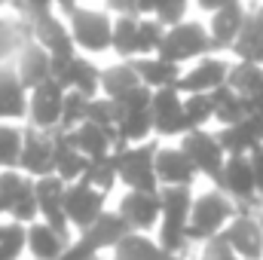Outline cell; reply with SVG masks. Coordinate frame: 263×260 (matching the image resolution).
Listing matches in <instances>:
<instances>
[{"label": "cell", "instance_id": "d6a6232c", "mask_svg": "<svg viewBox=\"0 0 263 260\" xmlns=\"http://www.w3.org/2000/svg\"><path fill=\"white\" fill-rule=\"evenodd\" d=\"M86 120L95 123L98 129H104L114 138V150H117V135H120V120H123V107L114 101V98H104V95H95L89 98V110H86Z\"/></svg>", "mask_w": 263, "mask_h": 260}, {"label": "cell", "instance_id": "30bf717a", "mask_svg": "<svg viewBox=\"0 0 263 260\" xmlns=\"http://www.w3.org/2000/svg\"><path fill=\"white\" fill-rule=\"evenodd\" d=\"M52 153H55V135L34 126H22V153H18V172L25 178H46L52 175Z\"/></svg>", "mask_w": 263, "mask_h": 260}, {"label": "cell", "instance_id": "8992f818", "mask_svg": "<svg viewBox=\"0 0 263 260\" xmlns=\"http://www.w3.org/2000/svg\"><path fill=\"white\" fill-rule=\"evenodd\" d=\"M67 31L73 37L77 52L86 55H101L110 52V34H114V15L107 9H89V6H77L65 15Z\"/></svg>", "mask_w": 263, "mask_h": 260}, {"label": "cell", "instance_id": "5b68a950", "mask_svg": "<svg viewBox=\"0 0 263 260\" xmlns=\"http://www.w3.org/2000/svg\"><path fill=\"white\" fill-rule=\"evenodd\" d=\"M126 233H132V230H129V224L123 220V214L107 208L92 227H86L83 233H77L70 239V245L65 248V254L59 260H92L98 254H104V251H110Z\"/></svg>", "mask_w": 263, "mask_h": 260}, {"label": "cell", "instance_id": "f35d334b", "mask_svg": "<svg viewBox=\"0 0 263 260\" xmlns=\"http://www.w3.org/2000/svg\"><path fill=\"white\" fill-rule=\"evenodd\" d=\"M165 37V25L156 22L153 15H138V34H135V59L141 55H156L159 43Z\"/></svg>", "mask_w": 263, "mask_h": 260}, {"label": "cell", "instance_id": "52a82bcc", "mask_svg": "<svg viewBox=\"0 0 263 260\" xmlns=\"http://www.w3.org/2000/svg\"><path fill=\"white\" fill-rule=\"evenodd\" d=\"M223 242L242 260H263V211H239L223 227Z\"/></svg>", "mask_w": 263, "mask_h": 260}, {"label": "cell", "instance_id": "4316f807", "mask_svg": "<svg viewBox=\"0 0 263 260\" xmlns=\"http://www.w3.org/2000/svg\"><path fill=\"white\" fill-rule=\"evenodd\" d=\"M67 141L86 156V159H101V156H110L114 153V138L104 129H98L95 123H80L73 132H65Z\"/></svg>", "mask_w": 263, "mask_h": 260}, {"label": "cell", "instance_id": "3957f363", "mask_svg": "<svg viewBox=\"0 0 263 260\" xmlns=\"http://www.w3.org/2000/svg\"><path fill=\"white\" fill-rule=\"evenodd\" d=\"M162 141L150 138L141 144H126L114 150L117 162V178L126 190H141V193H159V178H156V147Z\"/></svg>", "mask_w": 263, "mask_h": 260}, {"label": "cell", "instance_id": "ffe728a7", "mask_svg": "<svg viewBox=\"0 0 263 260\" xmlns=\"http://www.w3.org/2000/svg\"><path fill=\"white\" fill-rule=\"evenodd\" d=\"M245 15H248V3L245 0H230L227 6H220L217 12H211V18L205 22V28H208L214 52H223V49L233 46V40L239 37V31L245 25Z\"/></svg>", "mask_w": 263, "mask_h": 260}, {"label": "cell", "instance_id": "7dc6e473", "mask_svg": "<svg viewBox=\"0 0 263 260\" xmlns=\"http://www.w3.org/2000/svg\"><path fill=\"white\" fill-rule=\"evenodd\" d=\"M248 162L254 169V184H257V199H260V211H263V144H257L248 153Z\"/></svg>", "mask_w": 263, "mask_h": 260}, {"label": "cell", "instance_id": "bcb514c9", "mask_svg": "<svg viewBox=\"0 0 263 260\" xmlns=\"http://www.w3.org/2000/svg\"><path fill=\"white\" fill-rule=\"evenodd\" d=\"M12 3V9H15V15H22V18H37V15H43V12H52L55 6H52V0H9Z\"/></svg>", "mask_w": 263, "mask_h": 260}, {"label": "cell", "instance_id": "484cf974", "mask_svg": "<svg viewBox=\"0 0 263 260\" xmlns=\"http://www.w3.org/2000/svg\"><path fill=\"white\" fill-rule=\"evenodd\" d=\"M55 135V153H52V175H59L65 184H73V181H80L83 178V172H86V165H89V159L67 141L65 132H52Z\"/></svg>", "mask_w": 263, "mask_h": 260}, {"label": "cell", "instance_id": "83f0119b", "mask_svg": "<svg viewBox=\"0 0 263 260\" xmlns=\"http://www.w3.org/2000/svg\"><path fill=\"white\" fill-rule=\"evenodd\" d=\"M211 98V107H214V123L217 126H236L248 117V107H245V98L239 92H233L227 83L217 86L214 92H208Z\"/></svg>", "mask_w": 263, "mask_h": 260}, {"label": "cell", "instance_id": "603a6c76", "mask_svg": "<svg viewBox=\"0 0 263 260\" xmlns=\"http://www.w3.org/2000/svg\"><path fill=\"white\" fill-rule=\"evenodd\" d=\"M67 245H70V239L55 233L43 220H34L25 227V251L31 254V260H59Z\"/></svg>", "mask_w": 263, "mask_h": 260}, {"label": "cell", "instance_id": "1f68e13d", "mask_svg": "<svg viewBox=\"0 0 263 260\" xmlns=\"http://www.w3.org/2000/svg\"><path fill=\"white\" fill-rule=\"evenodd\" d=\"M150 138H153V117H150V107H144V110H123L120 135H117V150L126 147V144L150 141Z\"/></svg>", "mask_w": 263, "mask_h": 260}, {"label": "cell", "instance_id": "2e32d148", "mask_svg": "<svg viewBox=\"0 0 263 260\" xmlns=\"http://www.w3.org/2000/svg\"><path fill=\"white\" fill-rule=\"evenodd\" d=\"M52 80H59L67 92H80L86 98L101 95V67L80 52L67 62H52Z\"/></svg>", "mask_w": 263, "mask_h": 260}, {"label": "cell", "instance_id": "7a4b0ae2", "mask_svg": "<svg viewBox=\"0 0 263 260\" xmlns=\"http://www.w3.org/2000/svg\"><path fill=\"white\" fill-rule=\"evenodd\" d=\"M239 214V205L223 190H208L193 199L190 217H187V239L190 245H205L208 239L220 236L223 227Z\"/></svg>", "mask_w": 263, "mask_h": 260}, {"label": "cell", "instance_id": "7bdbcfd3", "mask_svg": "<svg viewBox=\"0 0 263 260\" xmlns=\"http://www.w3.org/2000/svg\"><path fill=\"white\" fill-rule=\"evenodd\" d=\"M86 110H89V98L80 92H65V104H62V120L55 132H73L80 123H86Z\"/></svg>", "mask_w": 263, "mask_h": 260}, {"label": "cell", "instance_id": "f1b7e54d", "mask_svg": "<svg viewBox=\"0 0 263 260\" xmlns=\"http://www.w3.org/2000/svg\"><path fill=\"white\" fill-rule=\"evenodd\" d=\"M135 86H141V80H138L132 62H123V59H120L117 65L101 67V95H104V98L120 101L123 95H129Z\"/></svg>", "mask_w": 263, "mask_h": 260}, {"label": "cell", "instance_id": "b9f144b4", "mask_svg": "<svg viewBox=\"0 0 263 260\" xmlns=\"http://www.w3.org/2000/svg\"><path fill=\"white\" fill-rule=\"evenodd\" d=\"M25 254V224L0 220V260H22Z\"/></svg>", "mask_w": 263, "mask_h": 260}, {"label": "cell", "instance_id": "4dcf8cb0", "mask_svg": "<svg viewBox=\"0 0 263 260\" xmlns=\"http://www.w3.org/2000/svg\"><path fill=\"white\" fill-rule=\"evenodd\" d=\"M31 40V22L15 15V18H3L0 15V65L12 62L15 52Z\"/></svg>", "mask_w": 263, "mask_h": 260}, {"label": "cell", "instance_id": "6da1fadb", "mask_svg": "<svg viewBox=\"0 0 263 260\" xmlns=\"http://www.w3.org/2000/svg\"><path fill=\"white\" fill-rule=\"evenodd\" d=\"M162 199V217H159V245L168 254L187 257L190 251V239H187V217L193 208V187H159Z\"/></svg>", "mask_w": 263, "mask_h": 260}, {"label": "cell", "instance_id": "74e56055", "mask_svg": "<svg viewBox=\"0 0 263 260\" xmlns=\"http://www.w3.org/2000/svg\"><path fill=\"white\" fill-rule=\"evenodd\" d=\"M80 181H86V184H92L95 190H101V193L110 196L114 193V187L120 184L114 153H110V156H101V159H89V165H86V172H83Z\"/></svg>", "mask_w": 263, "mask_h": 260}, {"label": "cell", "instance_id": "4fadbf2b", "mask_svg": "<svg viewBox=\"0 0 263 260\" xmlns=\"http://www.w3.org/2000/svg\"><path fill=\"white\" fill-rule=\"evenodd\" d=\"M31 40L40 43L52 62H67L77 55V46H73V37L67 31V22L52 9V12H43L37 18H31Z\"/></svg>", "mask_w": 263, "mask_h": 260}, {"label": "cell", "instance_id": "cb8c5ba5", "mask_svg": "<svg viewBox=\"0 0 263 260\" xmlns=\"http://www.w3.org/2000/svg\"><path fill=\"white\" fill-rule=\"evenodd\" d=\"M110 260H187L178 254H168L156 239H150L147 233H126L114 248Z\"/></svg>", "mask_w": 263, "mask_h": 260}, {"label": "cell", "instance_id": "277c9868", "mask_svg": "<svg viewBox=\"0 0 263 260\" xmlns=\"http://www.w3.org/2000/svg\"><path fill=\"white\" fill-rule=\"evenodd\" d=\"M156 55L165 59V62H175V65H181V67L193 65V62L205 59V55H214V46H211L205 22L184 18L181 25L165 28V37H162Z\"/></svg>", "mask_w": 263, "mask_h": 260}, {"label": "cell", "instance_id": "f5cc1de1", "mask_svg": "<svg viewBox=\"0 0 263 260\" xmlns=\"http://www.w3.org/2000/svg\"><path fill=\"white\" fill-rule=\"evenodd\" d=\"M156 6H159V0H138V15H153Z\"/></svg>", "mask_w": 263, "mask_h": 260}, {"label": "cell", "instance_id": "44dd1931", "mask_svg": "<svg viewBox=\"0 0 263 260\" xmlns=\"http://www.w3.org/2000/svg\"><path fill=\"white\" fill-rule=\"evenodd\" d=\"M28 117V89L22 86L12 62L0 65V123H25Z\"/></svg>", "mask_w": 263, "mask_h": 260}, {"label": "cell", "instance_id": "d4e9b609", "mask_svg": "<svg viewBox=\"0 0 263 260\" xmlns=\"http://www.w3.org/2000/svg\"><path fill=\"white\" fill-rule=\"evenodd\" d=\"M138 80L147 86V89H168V86H178V77L184 67L175 65V62H165L159 55H141V59H129Z\"/></svg>", "mask_w": 263, "mask_h": 260}, {"label": "cell", "instance_id": "e0dca14e", "mask_svg": "<svg viewBox=\"0 0 263 260\" xmlns=\"http://www.w3.org/2000/svg\"><path fill=\"white\" fill-rule=\"evenodd\" d=\"M117 211L123 214V220L129 224L132 233H150L159 227L162 217V199L159 193H141V190H126L120 196Z\"/></svg>", "mask_w": 263, "mask_h": 260}, {"label": "cell", "instance_id": "9a60e30c", "mask_svg": "<svg viewBox=\"0 0 263 260\" xmlns=\"http://www.w3.org/2000/svg\"><path fill=\"white\" fill-rule=\"evenodd\" d=\"M65 181L59 175H46V178H37L34 181V193H37V214L43 224H49L55 233H62L65 239L70 236V224L65 217Z\"/></svg>", "mask_w": 263, "mask_h": 260}, {"label": "cell", "instance_id": "c3c4849f", "mask_svg": "<svg viewBox=\"0 0 263 260\" xmlns=\"http://www.w3.org/2000/svg\"><path fill=\"white\" fill-rule=\"evenodd\" d=\"M104 6L114 15H138V0H104Z\"/></svg>", "mask_w": 263, "mask_h": 260}, {"label": "cell", "instance_id": "f546056e", "mask_svg": "<svg viewBox=\"0 0 263 260\" xmlns=\"http://www.w3.org/2000/svg\"><path fill=\"white\" fill-rule=\"evenodd\" d=\"M230 52L239 59V62H254V65H263V34L251 15V6H248V15H245V25L239 31V37L233 40Z\"/></svg>", "mask_w": 263, "mask_h": 260}, {"label": "cell", "instance_id": "11a10c76", "mask_svg": "<svg viewBox=\"0 0 263 260\" xmlns=\"http://www.w3.org/2000/svg\"><path fill=\"white\" fill-rule=\"evenodd\" d=\"M3 6H6V0H0V9H3Z\"/></svg>", "mask_w": 263, "mask_h": 260}, {"label": "cell", "instance_id": "836d02e7", "mask_svg": "<svg viewBox=\"0 0 263 260\" xmlns=\"http://www.w3.org/2000/svg\"><path fill=\"white\" fill-rule=\"evenodd\" d=\"M227 86L233 92H239L242 98L254 95L263 86V65H254V62H230V70H227Z\"/></svg>", "mask_w": 263, "mask_h": 260}, {"label": "cell", "instance_id": "7402d4cb", "mask_svg": "<svg viewBox=\"0 0 263 260\" xmlns=\"http://www.w3.org/2000/svg\"><path fill=\"white\" fill-rule=\"evenodd\" d=\"M12 67H15V73H18V80H22V86H25L28 92H31L34 86L52 80V59H49V52H46L40 43H34V40H28V43L15 52Z\"/></svg>", "mask_w": 263, "mask_h": 260}, {"label": "cell", "instance_id": "681fc988", "mask_svg": "<svg viewBox=\"0 0 263 260\" xmlns=\"http://www.w3.org/2000/svg\"><path fill=\"white\" fill-rule=\"evenodd\" d=\"M245 126H248L251 135L257 138V144H263V114H248V117H245Z\"/></svg>", "mask_w": 263, "mask_h": 260}, {"label": "cell", "instance_id": "f907efd6", "mask_svg": "<svg viewBox=\"0 0 263 260\" xmlns=\"http://www.w3.org/2000/svg\"><path fill=\"white\" fill-rule=\"evenodd\" d=\"M227 3H230V0H196V6L202 9V12H208V15H211V12H217V9H220V6H227Z\"/></svg>", "mask_w": 263, "mask_h": 260}, {"label": "cell", "instance_id": "e575fe53", "mask_svg": "<svg viewBox=\"0 0 263 260\" xmlns=\"http://www.w3.org/2000/svg\"><path fill=\"white\" fill-rule=\"evenodd\" d=\"M214 135H217V144L223 147L227 156H248V153L257 147V138H254L251 129L245 126V120L236 123V126H217Z\"/></svg>", "mask_w": 263, "mask_h": 260}, {"label": "cell", "instance_id": "7c38bea8", "mask_svg": "<svg viewBox=\"0 0 263 260\" xmlns=\"http://www.w3.org/2000/svg\"><path fill=\"white\" fill-rule=\"evenodd\" d=\"M65 86L59 80H46L40 86H34L28 92V117L25 123L34 129L43 132H55L59 120H62V104H65Z\"/></svg>", "mask_w": 263, "mask_h": 260}, {"label": "cell", "instance_id": "ba28073f", "mask_svg": "<svg viewBox=\"0 0 263 260\" xmlns=\"http://www.w3.org/2000/svg\"><path fill=\"white\" fill-rule=\"evenodd\" d=\"M187 156H190V162L196 165L199 175H205L214 187L220 184V172H223V162H227V153H223V147L217 144V135L208 129H193L187 132V135H181V144H178Z\"/></svg>", "mask_w": 263, "mask_h": 260}, {"label": "cell", "instance_id": "db71d44e", "mask_svg": "<svg viewBox=\"0 0 263 260\" xmlns=\"http://www.w3.org/2000/svg\"><path fill=\"white\" fill-rule=\"evenodd\" d=\"M251 15H254V22H257V28H260V34H263V0L257 6H251Z\"/></svg>", "mask_w": 263, "mask_h": 260}, {"label": "cell", "instance_id": "9c48e42d", "mask_svg": "<svg viewBox=\"0 0 263 260\" xmlns=\"http://www.w3.org/2000/svg\"><path fill=\"white\" fill-rule=\"evenodd\" d=\"M104 211H107V193L95 190L86 181H73V184L65 187V217H67V224H70V230L83 233Z\"/></svg>", "mask_w": 263, "mask_h": 260}, {"label": "cell", "instance_id": "60d3db41", "mask_svg": "<svg viewBox=\"0 0 263 260\" xmlns=\"http://www.w3.org/2000/svg\"><path fill=\"white\" fill-rule=\"evenodd\" d=\"M9 220H18V224H34V220H40V214H37V193H34V178H25L22 181V187H18V193L12 199V208H9Z\"/></svg>", "mask_w": 263, "mask_h": 260}, {"label": "cell", "instance_id": "8d00e7d4", "mask_svg": "<svg viewBox=\"0 0 263 260\" xmlns=\"http://www.w3.org/2000/svg\"><path fill=\"white\" fill-rule=\"evenodd\" d=\"M135 34H138V15H114V34H110V52L117 59H135Z\"/></svg>", "mask_w": 263, "mask_h": 260}, {"label": "cell", "instance_id": "5bb4252c", "mask_svg": "<svg viewBox=\"0 0 263 260\" xmlns=\"http://www.w3.org/2000/svg\"><path fill=\"white\" fill-rule=\"evenodd\" d=\"M227 70H230V62L220 59L217 52L214 55H205L193 65H187L178 77V92L181 95H208L214 92L217 86L227 83Z\"/></svg>", "mask_w": 263, "mask_h": 260}, {"label": "cell", "instance_id": "ee69618b", "mask_svg": "<svg viewBox=\"0 0 263 260\" xmlns=\"http://www.w3.org/2000/svg\"><path fill=\"white\" fill-rule=\"evenodd\" d=\"M187 12H190V0H159V6L153 9V18L172 28V25H181Z\"/></svg>", "mask_w": 263, "mask_h": 260}, {"label": "cell", "instance_id": "816d5d0a", "mask_svg": "<svg viewBox=\"0 0 263 260\" xmlns=\"http://www.w3.org/2000/svg\"><path fill=\"white\" fill-rule=\"evenodd\" d=\"M52 6H55L62 15H67L70 9H77V6H80V0H52Z\"/></svg>", "mask_w": 263, "mask_h": 260}, {"label": "cell", "instance_id": "d6986e66", "mask_svg": "<svg viewBox=\"0 0 263 260\" xmlns=\"http://www.w3.org/2000/svg\"><path fill=\"white\" fill-rule=\"evenodd\" d=\"M153 162H156L159 187H193L196 178H199L196 165L190 162V156H187L181 147H165V144H159Z\"/></svg>", "mask_w": 263, "mask_h": 260}, {"label": "cell", "instance_id": "ac0fdd59", "mask_svg": "<svg viewBox=\"0 0 263 260\" xmlns=\"http://www.w3.org/2000/svg\"><path fill=\"white\" fill-rule=\"evenodd\" d=\"M181 110H184V95L178 86L156 89L150 95V117H153V138H181Z\"/></svg>", "mask_w": 263, "mask_h": 260}, {"label": "cell", "instance_id": "8fae6325", "mask_svg": "<svg viewBox=\"0 0 263 260\" xmlns=\"http://www.w3.org/2000/svg\"><path fill=\"white\" fill-rule=\"evenodd\" d=\"M217 190H223L230 196L239 205V211H257L260 208L257 184H254V169H251L248 156H227Z\"/></svg>", "mask_w": 263, "mask_h": 260}, {"label": "cell", "instance_id": "f6af8a7d", "mask_svg": "<svg viewBox=\"0 0 263 260\" xmlns=\"http://www.w3.org/2000/svg\"><path fill=\"white\" fill-rule=\"evenodd\" d=\"M25 175L22 172H0V217H9V208H12V199L18 193Z\"/></svg>", "mask_w": 263, "mask_h": 260}, {"label": "cell", "instance_id": "ab89813d", "mask_svg": "<svg viewBox=\"0 0 263 260\" xmlns=\"http://www.w3.org/2000/svg\"><path fill=\"white\" fill-rule=\"evenodd\" d=\"M22 153V126L0 123V172H18Z\"/></svg>", "mask_w": 263, "mask_h": 260}, {"label": "cell", "instance_id": "d590c367", "mask_svg": "<svg viewBox=\"0 0 263 260\" xmlns=\"http://www.w3.org/2000/svg\"><path fill=\"white\" fill-rule=\"evenodd\" d=\"M214 123V107L208 95H184V110H181V135L193 129H208Z\"/></svg>", "mask_w": 263, "mask_h": 260}]
</instances>
